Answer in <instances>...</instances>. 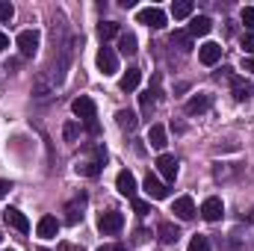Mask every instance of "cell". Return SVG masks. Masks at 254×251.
<instances>
[{
	"label": "cell",
	"instance_id": "cell-1",
	"mask_svg": "<svg viewBox=\"0 0 254 251\" xmlns=\"http://www.w3.org/2000/svg\"><path fill=\"white\" fill-rule=\"evenodd\" d=\"M104 160H107L104 145H95V148H92V160H77L74 172H77V175H83V178H98V175H101Z\"/></svg>",
	"mask_w": 254,
	"mask_h": 251
},
{
	"label": "cell",
	"instance_id": "cell-2",
	"mask_svg": "<svg viewBox=\"0 0 254 251\" xmlns=\"http://www.w3.org/2000/svg\"><path fill=\"white\" fill-rule=\"evenodd\" d=\"M122 228H125V216L119 210H107V213L98 216V231L101 234H119Z\"/></svg>",
	"mask_w": 254,
	"mask_h": 251
},
{
	"label": "cell",
	"instance_id": "cell-3",
	"mask_svg": "<svg viewBox=\"0 0 254 251\" xmlns=\"http://www.w3.org/2000/svg\"><path fill=\"white\" fill-rule=\"evenodd\" d=\"M136 21L145 24V27H151V30H163V27H166V12H163L160 6H148V9H142V12L136 15Z\"/></svg>",
	"mask_w": 254,
	"mask_h": 251
},
{
	"label": "cell",
	"instance_id": "cell-4",
	"mask_svg": "<svg viewBox=\"0 0 254 251\" xmlns=\"http://www.w3.org/2000/svg\"><path fill=\"white\" fill-rule=\"evenodd\" d=\"M71 113L80 119V122H95V113H98V107H95V101L92 98H86V95H80V98H74V104H71Z\"/></svg>",
	"mask_w": 254,
	"mask_h": 251
},
{
	"label": "cell",
	"instance_id": "cell-5",
	"mask_svg": "<svg viewBox=\"0 0 254 251\" xmlns=\"http://www.w3.org/2000/svg\"><path fill=\"white\" fill-rule=\"evenodd\" d=\"M95 63H98V71H101L104 77H113V74L119 71V57H116V51H113V48H101Z\"/></svg>",
	"mask_w": 254,
	"mask_h": 251
},
{
	"label": "cell",
	"instance_id": "cell-6",
	"mask_svg": "<svg viewBox=\"0 0 254 251\" xmlns=\"http://www.w3.org/2000/svg\"><path fill=\"white\" fill-rule=\"evenodd\" d=\"M15 45H18L21 57H33V54L39 51V33H36V30H21L18 39H15Z\"/></svg>",
	"mask_w": 254,
	"mask_h": 251
},
{
	"label": "cell",
	"instance_id": "cell-7",
	"mask_svg": "<svg viewBox=\"0 0 254 251\" xmlns=\"http://www.w3.org/2000/svg\"><path fill=\"white\" fill-rule=\"evenodd\" d=\"M172 213L178 216V219H184V222H190L195 219V201H192L190 195H181V198H175V204H172Z\"/></svg>",
	"mask_w": 254,
	"mask_h": 251
},
{
	"label": "cell",
	"instance_id": "cell-8",
	"mask_svg": "<svg viewBox=\"0 0 254 251\" xmlns=\"http://www.w3.org/2000/svg\"><path fill=\"white\" fill-rule=\"evenodd\" d=\"M142 189H145V195H148V198H154V201H163V198H169V187H166L160 178H154V175H148V178H145Z\"/></svg>",
	"mask_w": 254,
	"mask_h": 251
},
{
	"label": "cell",
	"instance_id": "cell-9",
	"mask_svg": "<svg viewBox=\"0 0 254 251\" xmlns=\"http://www.w3.org/2000/svg\"><path fill=\"white\" fill-rule=\"evenodd\" d=\"M3 219H6V225H9V228H15V231H21V234H27V231H30L27 216H24L21 210H15V207H6V210H3Z\"/></svg>",
	"mask_w": 254,
	"mask_h": 251
},
{
	"label": "cell",
	"instance_id": "cell-10",
	"mask_svg": "<svg viewBox=\"0 0 254 251\" xmlns=\"http://www.w3.org/2000/svg\"><path fill=\"white\" fill-rule=\"evenodd\" d=\"M116 189H119L125 198L133 201V198H136V178H133V172H127V169L125 172H119V178H116Z\"/></svg>",
	"mask_w": 254,
	"mask_h": 251
},
{
	"label": "cell",
	"instance_id": "cell-11",
	"mask_svg": "<svg viewBox=\"0 0 254 251\" xmlns=\"http://www.w3.org/2000/svg\"><path fill=\"white\" fill-rule=\"evenodd\" d=\"M198 60L204 65H216L222 60V45H216V42H207V45H201L198 48Z\"/></svg>",
	"mask_w": 254,
	"mask_h": 251
},
{
	"label": "cell",
	"instance_id": "cell-12",
	"mask_svg": "<svg viewBox=\"0 0 254 251\" xmlns=\"http://www.w3.org/2000/svg\"><path fill=\"white\" fill-rule=\"evenodd\" d=\"M157 169H160V175H163L166 181H175V178H178V160H175L172 154H160V157H157Z\"/></svg>",
	"mask_w": 254,
	"mask_h": 251
},
{
	"label": "cell",
	"instance_id": "cell-13",
	"mask_svg": "<svg viewBox=\"0 0 254 251\" xmlns=\"http://www.w3.org/2000/svg\"><path fill=\"white\" fill-rule=\"evenodd\" d=\"M222 213H225L222 198H207V201L201 204V216H204L207 222H219V219H222Z\"/></svg>",
	"mask_w": 254,
	"mask_h": 251
},
{
	"label": "cell",
	"instance_id": "cell-14",
	"mask_svg": "<svg viewBox=\"0 0 254 251\" xmlns=\"http://www.w3.org/2000/svg\"><path fill=\"white\" fill-rule=\"evenodd\" d=\"M36 231H39L42 240H54V237L60 234V219H57V216H42Z\"/></svg>",
	"mask_w": 254,
	"mask_h": 251
},
{
	"label": "cell",
	"instance_id": "cell-15",
	"mask_svg": "<svg viewBox=\"0 0 254 251\" xmlns=\"http://www.w3.org/2000/svg\"><path fill=\"white\" fill-rule=\"evenodd\" d=\"M231 92H234L237 101H249V98H252V83H249L246 77L231 74Z\"/></svg>",
	"mask_w": 254,
	"mask_h": 251
},
{
	"label": "cell",
	"instance_id": "cell-16",
	"mask_svg": "<svg viewBox=\"0 0 254 251\" xmlns=\"http://www.w3.org/2000/svg\"><path fill=\"white\" fill-rule=\"evenodd\" d=\"M83 204H86V195L74 198V201L65 207V213H68V216H65V222H68V225H77V222L83 219Z\"/></svg>",
	"mask_w": 254,
	"mask_h": 251
},
{
	"label": "cell",
	"instance_id": "cell-17",
	"mask_svg": "<svg viewBox=\"0 0 254 251\" xmlns=\"http://www.w3.org/2000/svg\"><path fill=\"white\" fill-rule=\"evenodd\" d=\"M210 110V95H195L187 101V116H201Z\"/></svg>",
	"mask_w": 254,
	"mask_h": 251
},
{
	"label": "cell",
	"instance_id": "cell-18",
	"mask_svg": "<svg viewBox=\"0 0 254 251\" xmlns=\"http://www.w3.org/2000/svg\"><path fill=\"white\" fill-rule=\"evenodd\" d=\"M210 30H213V21L207 15H195L190 21V36H207Z\"/></svg>",
	"mask_w": 254,
	"mask_h": 251
},
{
	"label": "cell",
	"instance_id": "cell-19",
	"mask_svg": "<svg viewBox=\"0 0 254 251\" xmlns=\"http://www.w3.org/2000/svg\"><path fill=\"white\" fill-rule=\"evenodd\" d=\"M116 125L122 127V130H127V133H133L136 125H139V119H136L133 110H119V113H116Z\"/></svg>",
	"mask_w": 254,
	"mask_h": 251
},
{
	"label": "cell",
	"instance_id": "cell-20",
	"mask_svg": "<svg viewBox=\"0 0 254 251\" xmlns=\"http://www.w3.org/2000/svg\"><path fill=\"white\" fill-rule=\"evenodd\" d=\"M139 80H142V71L139 68H127L122 74V80H119V86H122V92H133L139 86Z\"/></svg>",
	"mask_w": 254,
	"mask_h": 251
},
{
	"label": "cell",
	"instance_id": "cell-21",
	"mask_svg": "<svg viewBox=\"0 0 254 251\" xmlns=\"http://www.w3.org/2000/svg\"><path fill=\"white\" fill-rule=\"evenodd\" d=\"M148 142H151V148L163 151V148H166V127L163 125H151V130H148Z\"/></svg>",
	"mask_w": 254,
	"mask_h": 251
},
{
	"label": "cell",
	"instance_id": "cell-22",
	"mask_svg": "<svg viewBox=\"0 0 254 251\" xmlns=\"http://www.w3.org/2000/svg\"><path fill=\"white\" fill-rule=\"evenodd\" d=\"M119 51H122L125 57H133V54L139 51V48H136V36H133V33H122V36H119Z\"/></svg>",
	"mask_w": 254,
	"mask_h": 251
},
{
	"label": "cell",
	"instance_id": "cell-23",
	"mask_svg": "<svg viewBox=\"0 0 254 251\" xmlns=\"http://www.w3.org/2000/svg\"><path fill=\"white\" fill-rule=\"evenodd\" d=\"M172 45H178L181 51H192V36H190V30H175V33H172Z\"/></svg>",
	"mask_w": 254,
	"mask_h": 251
},
{
	"label": "cell",
	"instance_id": "cell-24",
	"mask_svg": "<svg viewBox=\"0 0 254 251\" xmlns=\"http://www.w3.org/2000/svg\"><path fill=\"white\" fill-rule=\"evenodd\" d=\"M192 9H195L192 0H178V3H172V15H175V18H190Z\"/></svg>",
	"mask_w": 254,
	"mask_h": 251
},
{
	"label": "cell",
	"instance_id": "cell-25",
	"mask_svg": "<svg viewBox=\"0 0 254 251\" xmlns=\"http://www.w3.org/2000/svg\"><path fill=\"white\" fill-rule=\"evenodd\" d=\"M178 237H181V234H178V228H175V225H169V222H163V225H160V240H163L166 246L178 243Z\"/></svg>",
	"mask_w": 254,
	"mask_h": 251
},
{
	"label": "cell",
	"instance_id": "cell-26",
	"mask_svg": "<svg viewBox=\"0 0 254 251\" xmlns=\"http://www.w3.org/2000/svg\"><path fill=\"white\" fill-rule=\"evenodd\" d=\"M98 36L107 42V39H113V36H119V24H113V21H104V24H98Z\"/></svg>",
	"mask_w": 254,
	"mask_h": 251
},
{
	"label": "cell",
	"instance_id": "cell-27",
	"mask_svg": "<svg viewBox=\"0 0 254 251\" xmlns=\"http://www.w3.org/2000/svg\"><path fill=\"white\" fill-rule=\"evenodd\" d=\"M187 251H210V240L198 234V237H192V240H190V249H187Z\"/></svg>",
	"mask_w": 254,
	"mask_h": 251
},
{
	"label": "cell",
	"instance_id": "cell-28",
	"mask_svg": "<svg viewBox=\"0 0 254 251\" xmlns=\"http://www.w3.org/2000/svg\"><path fill=\"white\" fill-rule=\"evenodd\" d=\"M139 101H142V116L151 119V113H154V95L145 92V95H139Z\"/></svg>",
	"mask_w": 254,
	"mask_h": 251
},
{
	"label": "cell",
	"instance_id": "cell-29",
	"mask_svg": "<svg viewBox=\"0 0 254 251\" xmlns=\"http://www.w3.org/2000/svg\"><path fill=\"white\" fill-rule=\"evenodd\" d=\"M243 24H246L249 33L254 30V6H246V9H243Z\"/></svg>",
	"mask_w": 254,
	"mask_h": 251
},
{
	"label": "cell",
	"instance_id": "cell-30",
	"mask_svg": "<svg viewBox=\"0 0 254 251\" xmlns=\"http://www.w3.org/2000/svg\"><path fill=\"white\" fill-rule=\"evenodd\" d=\"M15 15V6L12 3H0V21H12Z\"/></svg>",
	"mask_w": 254,
	"mask_h": 251
},
{
	"label": "cell",
	"instance_id": "cell-31",
	"mask_svg": "<svg viewBox=\"0 0 254 251\" xmlns=\"http://www.w3.org/2000/svg\"><path fill=\"white\" fill-rule=\"evenodd\" d=\"M243 51H246L249 57H254V33H246V36H243Z\"/></svg>",
	"mask_w": 254,
	"mask_h": 251
},
{
	"label": "cell",
	"instance_id": "cell-32",
	"mask_svg": "<svg viewBox=\"0 0 254 251\" xmlns=\"http://www.w3.org/2000/svg\"><path fill=\"white\" fill-rule=\"evenodd\" d=\"M130 204H133V210H136V213H139V216H145V213H151V207H148V204H145V201H139V198H133V201H130Z\"/></svg>",
	"mask_w": 254,
	"mask_h": 251
},
{
	"label": "cell",
	"instance_id": "cell-33",
	"mask_svg": "<svg viewBox=\"0 0 254 251\" xmlns=\"http://www.w3.org/2000/svg\"><path fill=\"white\" fill-rule=\"evenodd\" d=\"M74 139H77V125L68 122V125H65V142H74Z\"/></svg>",
	"mask_w": 254,
	"mask_h": 251
},
{
	"label": "cell",
	"instance_id": "cell-34",
	"mask_svg": "<svg viewBox=\"0 0 254 251\" xmlns=\"http://www.w3.org/2000/svg\"><path fill=\"white\" fill-rule=\"evenodd\" d=\"M98 251H127L125 246H113V243H107V246H101Z\"/></svg>",
	"mask_w": 254,
	"mask_h": 251
},
{
	"label": "cell",
	"instance_id": "cell-35",
	"mask_svg": "<svg viewBox=\"0 0 254 251\" xmlns=\"http://www.w3.org/2000/svg\"><path fill=\"white\" fill-rule=\"evenodd\" d=\"M6 48H9V36L0 30V51H6Z\"/></svg>",
	"mask_w": 254,
	"mask_h": 251
},
{
	"label": "cell",
	"instance_id": "cell-36",
	"mask_svg": "<svg viewBox=\"0 0 254 251\" xmlns=\"http://www.w3.org/2000/svg\"><path fill=\"white\" fill-rule=\"evenodd\" d=\"M9 189H12V184H9V181H3V178H0V195H6V192H9Z\"/></svg>",
	"mask_w": 254,
	"mask_h": 251
},
{
	"label": "cell",
	"instance_id": "cell-37",
	"mask_svg": "<svg viewBox=\"0 0 254 251\" xmlns=\"http://www.w3.org/2000/svg\"><path fill=\"white\" fill-rule=\"evenodd\" d=\"M243 65H246V71H254V57H249V60H246Z\"/></svg>",
	"mask_w": 254,
	"mask_h": 251
},
{
	"label": "cell",
	"instance_id": "cell-38",
	"mask_svg": "<svg viewBox=\"0 0 254 251\" xmlns=\"http://www.w3.org/2000/svg\"><path fill=\"white\" fill-rule=\"evenodd\" d=\"M0 243H3V237H0Z\"/></svg>",
	"mask_w": 254,
	"mask_h": 251
},
{
	"label": "cell",
	"instance_id": "cell-39",
	"mask_svg": "<svg viewBox=\"0 0 254 251\" xmlns=\"http://www.w3.org/2000/svg\"><path fill=\"white\" fill-rule=\"evenodd\" d=\"M39 251H45V249H39Z\"/></svg>",
	"mask_w": 254,
	"mask_h": 251
},
{
	"label": "cell",
	"instance_id": "cell-40",
	"mask_svg": "<svg viewBox=\"0 0 254 251\" xmlns=\"http://www.w3.org/2000/svg\"><path fill=\"white\" fill-rule=\"evenodd\" d=\"M9 251H12V249H9Z\"/></svg>",
	"mask_w": 254,
	"mask_h": 251
}]
</instances>
